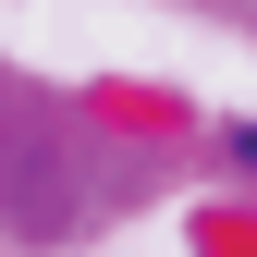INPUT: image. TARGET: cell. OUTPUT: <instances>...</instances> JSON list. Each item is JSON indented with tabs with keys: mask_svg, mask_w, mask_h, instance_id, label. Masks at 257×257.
<instances>
[{
	"mask_svg": "<svg viewBox=\"0 0 257 257\" xmlns=\"http://www.w3.org/2000/svg\"><path fill=\"white\" fill-rule=\"evenodd\" d=\"M233 159H245V172H257V122H245V135H233Z\"/></svg>",
	"mask_w": 257,
	"mask_h": 257,
	"instance_id": "6da1fadb",
	"label": "cell"
}]
</instances>
